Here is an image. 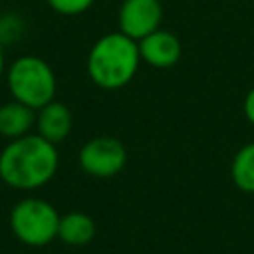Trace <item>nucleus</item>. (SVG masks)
<instances>
[{"mask_svg":"<svg viewBox=\"0 0 254 254\" xmlns=\"http://www.w3.org/2000/svg\"><path fill=\"white\" fill-rule=\"evenodd\" d=\"M60 155L54 143L38 133L8 141L0 151V179L16 190H36L48 185L58 171Z\"/></svg>","mask_w":254,"mask_h":254,"instance_id":"1","label":"nucleus"},{"mask_svg":"<svg viewBox=\"0 0 254 254\" xmlns=\"http://www.w3.org/2000/svg\"><path fill=\"white\" fill-rule=\"evenodd\" d=\"M141 64L139 44L123 32H109L97 38L87 54L89 79L101 89H121L137 73Z\"/></svg>","mask_w":254,"mask_h":254,"instance_id":"2","label":"nucleus"},{"mask_svg":"<svg viewBox=\"0 0 254 254\" xmlns=\"http://www.w3.org/2000/svg\"><path fill=\"white\" fill-rule=\"evenodd\" d=\"M6 79L12 99L36 111L46 103H50L52 99H56V87H58L56 73L52 65L40 56L28 54L16 58L8 65Z\"/></svg>","mask_w":254,"mask_h":254,"instance_id":"3","label":"nucleus"},{"mask_svg":"<svg viewBox=\"0 0 254 254\" xmlns=\"http://www.w3.org/2000/svg\"><path fill=\"white\" fill-rule=\"evenodd\" d=\"M60 212L44 198H22L10 210V228L14 236L28 246H46L58 238Z\"/></svg>","mask_w":254,"mask_h":254,"instance_id":"4","label":"nucleus"},{"mask_svg":"<svg viewBox=\"0 0 254 254\" xmlns=\"http://www.w3.org/2000/svg\"><path fill=\"white\" fill-rule=\"evenodd\" d=\"M77 163L89 177L111 179L119 175L127 165V149L119 139L111 135H97L81 145Z\"/></svg>","mask_w":254,"mask_h":254,"instance_id":"5","label":"nucleus"},{"mask_svg":"<svg viewBox=\"0 0 254 254\" xmlns=\"http://www.w3.org/2000/svg\"><path fill=\"white\" fill-rule=\"evenodd\" d=\"M119 32L133 40H141L161 28L163 4L161 0H123L117 12Z\"/></svg>","mask_w":254,"mask_h":254,"instance_id":"6","label":"nucleus"},{"mask_svg":"<svg viewBox=\"0 0 254 254\" xmlns=\"http://www.w3.org/2000/svg\"><path fill=\"white\" fill-rule=\"evenodd\" d=\"M137 44H139L141 62H145L147 65L157 67V69L173 67L181 60V54H183L181 40L173 32L163 30V28L141 38Z\"/></svg>","mask_w":254,"mask_h":254,"instance_id":"7","label":"nucleus"},{"mask_svg":"<svg viewBox=\"0 0 254 254\" xmlns=\"http://www.w3.org/2000/svg\"><path fill=\"white\" fill-rule=\"evenodd\" d=\"M73 127V115L69 107L58 99H52L36 111V133L58 145L67 139Z\"/></svg>","mask_w":254,"mask_h":254,"instance_id":"8","label":"nucleus"},{"mask_svg":"<svg viewBox=\"0 0 254 254\" xmlns=\"http://www.w3.org/2000/svg\"><path fill=\"white\" fill-rule=\"evenodd\" d=\"M36 125V109L12 99L0 105V135L8 141L18 139Z\"/></svg>","mask_w":254,"mask_h":254,"instance_id":"9","label":"nucleus"},{"mask_svg":"<svg viewBox=\"0 0 254 254\" xmlns=\"http://www.w3.org/2000/svg\"><path fill=\"white\" fill-rule=\"evenodd\" d=\"M58 238L67 246H85L95 238V220L81 210H71L60 216Z\"/></svg>","mask_w":254,"mask_h":254,"instance_id":"10","label":"nucleus"},{"mask_svg":"<svg viewBox=\"0 0 254 254\" xmlns=\"http://www.w3.org/2000/svg\"><path fill=\"white\" fill-rule=\"evenodd\" d=\"M230 177L236 189L254 194V141L242 145L230 163Z\"/></svg>","mask_w":254,"mask_h":254,"instance_id":"11","label":"nucleus"},{"mask_svg":"<svg viewBox=\"0 0 254 254\" xmlns=\"http://www.w3.org/2000/svg\"><path fill=\"white\" fill-rule=\"evenodd\" d=\"M48 6L62 16H79L87 12L95 0H46Z\"/></svg>","mask_w":254,"mask_h":254,"instance_id":"12","label":"nucleus"},{"mask_svg":"<svg viewBox=\"0 0 254 254\" xmlns=\"http://www.w3.org/2000/svg\"><path fill=\"white\" fill-rule=\"evenodd\" d=\"M22 32V20L16 18V16H4L0 18V42L6 44V42H12L20 36Z\"/></svg>","mask_w":254,"mask_h":254,"instance_id":"13","label":"nucleus"},{"mask_svg":"<svg viewBox=\"0 0 254 254\" xmlns=\"http://www.w3.org/2000/svg\"><path fill=\"white\" fill-rule=\"evenodd\" d=\"M242 109H244V117L248 119V123L254 125V87L246 93L244 103H242Z\"/></svg>","mask_w":254,"mask_h":254,"instance_id":"14","label":"nucleus"},{"mask_svg":"<svg viewBox=\"0 0 254 254\" xmlns=\"http://www.w3.org/2000/svg\"><path fill=\"white\" fill-rule=\"evenodd\" d=\"M6 71V60H4V44L0 42V77L4 75Z\"/></svg>","mask_w":254,"mask_h":254,"instance_id":"15","label":"nucleus"},{"mask_svg":"<svg viewBox=\"0 0 254 254\" xmlns=\"http://www.w3.org/2000/svg\"><path fill=\"white\" fill-rule=\"evenodd\" d=\"M242 2H248V0H242Z\"/></svg>","mask_w":254,"mask_h":254,"instance_id":"16","label":"nucleus"}]
</instances>
